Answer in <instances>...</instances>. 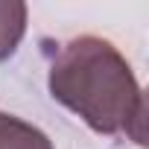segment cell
I'll return each instance as SVG.
<instances>
[{
	"instance_id": "obj_1",
	"label": "cell",
	"mask_w": 149,
	"mask_h": 149,
	"mask_svg": "<svg viewBox=\"0 0 149 149\" xmlns=\"http://www.w3.org/2000/svg\"><path fill=\"white\" fill-rule=\"evenodd\" d=\"M47 88L56 102L85 120L97 134H126L146 143V102L126 56L100 35H79L58 47Z\"/></svg>"
},
{
	"instance_id": "obj_2",
	"label": "cell",
	"mask_w": 149,
	"mask_h": 149,
	"mask_svg": "<svg viewBox=\"0 0 149 149\" xmlns=\"http://www.w3.org/2000/svg\"><path fill=\"white\" fill-rule=\"evenodd\" d=\"M0 149H56V146L38 126L0 111Z\"/></svg>"
},
{
	"instance_id": "obj_3",
	"label": "cell",
	"mask_w": 149,
	"mask_h": 149,
	"mask_svg": "<svg viewBox=\"0 0 149 149\" xmlns=\"http://www.w3.org/2000/svg\"><path fill=\"white\" fill-rule=\"evenodd\" d=\"M26 3L21 0H0V61H6L26 32Z\"/></svg>"
}]
</instances>
